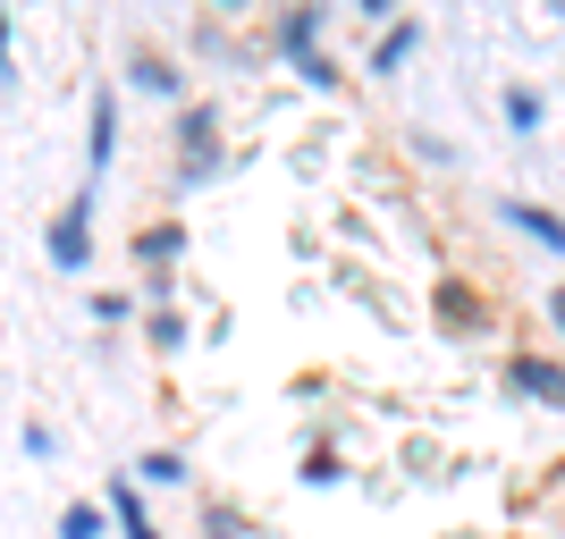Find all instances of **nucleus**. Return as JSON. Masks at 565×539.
Segmentation results:
<instances>
[{"instance_id": "f257e3e1", "label": "nucleus", "mask_w": 565, "mask_h": 539, "mask_svg": "<svg viewBox=\"0 0 565 539\" xmlns=\"http://www.w3.org/2000/svg\"><path fill=\"white\" fill-rule=\"evenodd\" d=\"M85 212H94V203H68V212L51 219V261H60V270H85V254H94V236H85Z\"/></svg>"}, {"instance_id": "f03ea898", "label": "nucleus", "mask_w": 565, "mask_h": 539, "mask_svg": "<svg viewBox=\"0 0 565 539\" xmlns=\"http://www.w3.org/2000/svg\"><path fill=\"white\" fill-rule=\"evenodd\" d=\"M178 143H186V152H178V169H186V177H203V169L220 161V152H212V110H186V127H178Z\"/></svg>"}, {"instance_id": "7ed1b4c3", "label": "nucleus", "mask_w": 565, "mask_h": 539, "mask_svg": "<svg viewBox=\"0 0 565 539\" xmlns=\"http://www.w3.org/2000/svg\"><path fill=\"white\" fill-rule=\"evenodd\" d=\"M110 515H118V531H127V539H161V531H152V515H143V497L127 489V472L110 481Z\"/></svg>"}, {"instance_id": "20e7f679", "label": "nucleus", "mask_w": 565, "mask_h": 539, "mask_svg": "<svg viewBox=\"0 0 565 539\" xmlns=\"http://www.w3.org/2000/svg\"><path fill=\"white\" fill-rule=\"evenodd\" d=\"M515 388H532V397L565 405V371H557V363H515Z\"/></svg>"}, {"instance_id": "39448f33", "label": "nucleus", "mask_w": 565, "mask_h": 539, "mask_svg": "<svg viewBox=\"0 0 565 539\" xmlns=\"http://www.w3.org/2000/svg\"><path fill=\"white\" fill-rule=\"evenodd\" d=\"M110 143H118V94H94V169L110 161Z\"/></svg>"}, {"instance_id": "423d86ee", "label": "nucleus", "mask_w": 565, "mask_h": 539, "mask_svg": "<svg viewBox=\"0 0 565 539\" xmlns=\"http://www.w3.org/2000/svg\"><path fill=\"white\" fill-rule=\"evenodd\" d=\"M515 228H532L541 245H557V254H565V219H548V212H532V203H515Z\"/></svg>"}, {"instance_id": "0eeeda50", "label": "nucleus", "mask_w": 565, "mask_h": 539, "mask_svg": "<svg viewBox=\"0 0 565 539\" xmlns=\"http://www.w3.org/2000/svg\"><path fill=\"white\" fill-rule=\"evenodd\" d=\"M178 245H186V236H178V228H152V236H143V245H136V254H143V261H178Z\"/></svg>"}, {"instance_id": "6e6552de", "label": "nucleus", "mask_w": 565, "mask_h": 539, "mask_svg": "<svg viewBox=\"0 0 565 539\" xmlns=\"http://www.w3.org/2000/svg\"><path fill=\"white\" fill-rule=\"evenodd\" d=\"M60 539H102V515H94V506H68V522H60Z\"/></svg>"}, {"instance_id": "1a4fd4ad", "label": "nucleus", "mask_w": 565, "mask_h": 539, "mask_svg": "<svg viewBox=\"0 0 565 539\" xmlns=\"http://www.w3.org/2000/svg\"><path fill=\"white\" fill-rule=\"evenodd\" d=\"M405 51H414V25H397V34L380 43V76H397V60H405Z\"/></svg>"}, {"instance_id": "9d476101", "label": "nucleus", "mask_w": 565, "mask_h": 539, "mask_svg": "<svg viewBox=\"0 0 565 539\" xmlns=\"http://www.w3.org/2000/svg\"><path fill=\"white\" fill-rule=\"evenodd\" d=\"M136 472H143V481H186V464H178V455H143Z\"/></svg>"}, {"instance_id": "9b49d317", "label": "nucleus", "mask_w": 565, "mask_h": 539, "mask_svg": "<svg viewBox=\"0 0 565 539\" xmlns=\"http://www.w3.org/2000/svg\"><path fill=\"white\" fill-rule=\"evenodd\" d=\"M548 321H557V328H565V287H557V295H548Z\"/></svg>"}, {"instance_id": "f8f14e48", "label": "nucleus", "mask_w": 565, "mask_h": 539, "mask_svg": "<svg viewBox=\"0 0 565 539\" xmlns=\"http://www.w3.org/2000/svg\"><path fill=\"white\" fill-rule=\"evenodd\" d=\"M0 51H9V18H0Z\"/></svg>"}]
</instances>
